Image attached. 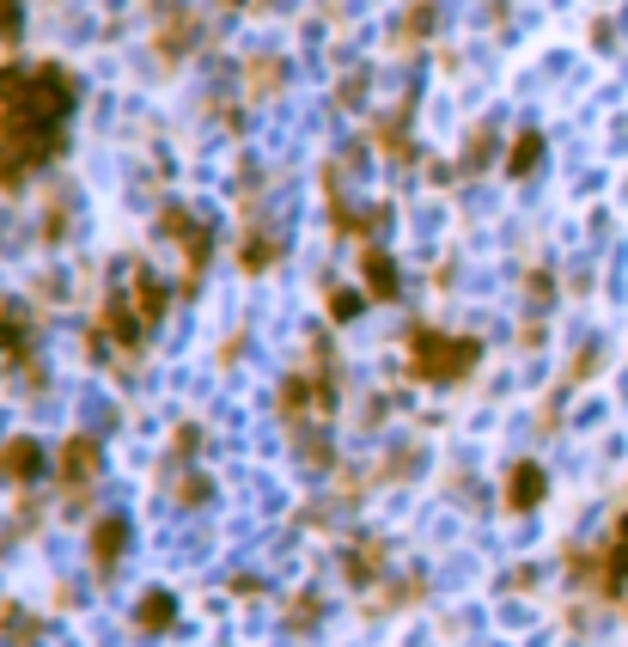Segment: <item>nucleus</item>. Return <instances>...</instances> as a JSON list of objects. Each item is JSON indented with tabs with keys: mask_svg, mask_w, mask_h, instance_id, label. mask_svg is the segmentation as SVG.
<instances>
[{
	"mask_svg": "<svg viewBox=\"0 0 628 647\" xmlns=\"http://www.w3.org/2000/svg\"><path fill=\"white\" fill-rule=\"evenodd\" d=\"M476 360H483L476 336H445L433 324L409 331V379H421V385H458L476 373Z\"/></svg>",
	"mask_w": 628,
	"mask_h": 647,
	"instance_id": "obj_1",
	"label": "nucleus"
},
{
	"mask_svg": "<svg viewBox=\"0 0 628 647\" xmlns=\"http://www.w3.org/2000/svg\"><path fill=\"white\" fill-rule=\"evenodd\" d=\"M98 464H105V446H98V434H74L62 446V459H55V476H62L67 489H86L98 476Z\"/></svg>",
	"mask_w": 628,
	"mask_h": 647,
	"instance_id": "obj_2",
	"label": "nucleus"
},
{
	"mask_svg": "<svg viewBox=\"0 0 628 647\" xmlns=\"http://www.w3.org/2000/svg\"><path fill=\"white\" fill-rule=\"evenodd\" d=\"M543 495H550V471L543 464H512V476H507V507L512 514H531V507H543Z\"/></svg>",
	"mask_w": 628,
	"mask_h": 647,
	"instance_id": "obj_3",
	"label": "nucleus"
},
{
	"mask_svg": "<svg viewBox=\"0 0 628 647\" xmlns=\"http://www.w3.org/2000/svg\"><path fill=\"white\" fill-rule=\"evenodd\" d=\"M0 476H7V483H19V489H25V483H37V476H43V446L31 434L7 440V446H0Z\"/></svg>",
	"mask_w": 628,
	"mask_h": 647,
	"instance_id": "obj_4",
	"label": "nucleus"
},
{
	"mask_svg": "<svg viewBox=\"0 0 628 647\" xmlns=\"http://www.w3.org/2000/svg\"><path fill=\"white\" fill-rule=\"evenodd\" d=\"M98 324H105V336H110L117 348H141V343H147V317L129 312L122 300H105V317H98Z\"/></svg>",
	"mask_w": 628,
	"mask_h": 647,
	"instance_id": "obj_5",
	"label": "nucleus"
},
{
	"mask_svg": "<svg viewBox=\"0 0 628 647\" xmlns=\"http://www.w3.org/2000/svg\"><path fill=\"white\" fill-rule=\"evenodd\" d=\"M122 550H129V519H98V531H93V562H98V574H117Z\"/></svg>",
	"mask_w": 628,
	"mask_h": 647,
	"instance_id": "obj_6",
	"label": "nucleus"
},
{
	"mask_svg": "<svg viewBox=\"0 0 628 647\" xmlns=\"http://www.w3.org/2000/svg\"><path fill=\"white\" fill-rule=\"evenodd\" d=\"M360 276H367V293H372V300H397V293H403V281H397L391 251H379V245H372V251L360 257Z\"/></svg>",
	"mask_w": 628,
	"mask_h": 647,
	"instance_id": "obj_7",
	"label": "nucleus"
},
{
	"mask_svg": "<svg viewBox=\"0 0 628 647\" xmlns=\"http://www.w3.org/2000/svg\"><path fill=\"white\" fill-rule=\"evenodd\" d=\"M134 312L147 317V331L165 317V281H159L153 269H134Z\"/></svg>",
	"mask_w": 628,
	"mask_h": 647,
	"instance_id": "obj_8",
	"label": "nucleus"
},
{
	"mask_svg": "<svg viewBox=\"0 0 628 647\" xmlns=\"http://www.w3.org/2000/svg\"><path fill=\"white\" fill-rule=\"evenodd\" d=\"M537 165H543V134L524 129L519 141H512V153H507V177H519V184H524V177H531Z\"/></svg>",
	"mask_w": 628,
	"mask_h": 647,
	"instance_id": "obj_9",
	"label": "nucleus"
},
{
	"mask_svg": "<svg viewBox=\"0 0 628 647\" xmlns=\"http://www.w3.org/2000/svg\"><path fill=\"white\" fill-rule=\"evenodd\" d=\"M275 257H281V238H275V233H250V238H245V269H250V276L275 269Z\"/></svg>",
	"mask_w": 628,
	"mask_h": 647,
	"instance_id": "obj_10",
	"label": "nucleus"
},
{
	"mask_svg": "<svg viewBox=\"0 0 628 647\" xmlns=\"http://www.w3.org/2000/svg\"><path fill=\"white\" fill-rule=\"evenodd\" d=\"M342 562H348V569H342V574H348V581H360V586H367V581H379V562H385V550H379V543H360V550H348V556H342Z\"/></svg>",
	"mask_w": 628,
	"mask_h": 647,
	"instance_id": "obj_11",
	"label": "nucleus"
},
{
	"mask_svg": "<svg viewBox=\"0 0 628 647\" xmlns=\"http://www.w3.org/2000/svg\"><path fill=\"white\" fill-rule=\"evenodd\" d=\"M134 617H141V629H171V623H177V599H171V593H147Z\"/></svg>",
	"mask_w": 628,
	"mask_h": 647,
	"instance_id": "obj_12",
	"label": "nucleus"
},
{
	"mask_svg": "<svg viewBox=\"0 0 628 647\" xmlns=\"http://www.w3.org/2000/svg\"><path fill=\"white\" fill-rule=\"evenodd\" d=\"M622 586H628V538L616 543L610 556H604V574H598V593H604V599H616Z\"/></svg>",
	"mask_w": 628,
	"mask_h": 647,
	"instance_id": "obj_13",
	"label": "nucleus"
},
{
	"mask_svg": "<svg viewBox=\"0 0 628 647\" xmlns=\"http://www.w3.org/2000/svg\"><path fill=\"white\" fill-rule=\"evenodd\" d=\"M281 79H288V62H275V55L250 62V93H275Z\"/></svg>",
	"mask_w": 628,
	"mask_h": 647,
	"instance_id": "obj_14",
	"label": "nucleus"
},
{
	"mask_svg": "<svg viewBox=\"0 0 628 647\" xmlns=\"http://www.w3.org/2000/svg\"><path fill=\"white\" fill-rule=\"evenodd\" d=\"M427 25H433V0H415L409 19L397 25V43H421V37H427Z\"/></svg>",
	"mask_w": 628,
	"mask_h": 647,
	"instance_id": "obj_15",
	"label": "nucleus"
},
{
	"mask_svg": "<svg viewBox=\"0 0 628 647\" xmlns=\"http://www.w3.org/2000/svg\"><path fill=\"white\" fill-rule=\"evenodd\" d=\"M488 159H495V129H476L470 134V153H464V172H483Z\"/></svg>",
	"mask_w": 628,
	"mask_h": 647,
	"instance_id": "obj_16",
	"label": "nucleus"
},
{
	"mask_svg": "<svg viewBox=\"0 0 628 647\" xmlns=\"http://www.w3.org/2000/svg\"><path fill=\"white\" fill-rule=\"evenodd\" d=\"M25 86H31V67H0V105L25 98Z\"/></svg>",
	"mask_w": 628,
	"mask_h": 647,
	"instance_id": "obj_17",
	"label": "nucleus"
},
{
	"mask_svg": "<svg viewBox=\"0 0 628 647\" xmlns=\"http://www.w3.org/2000/svg\"><path fill=\"white\" fill-rule=\"evenodd\" d=\"M19 31H25V7H19V0H0V43H19Z\"/></svg>",
	"mask_w": 628,
	"mask_h": 647,
	"instance_id": "obj_18",
	"label": "nucleus"
},
{
	"mask_svg": "<svg viewBox=\"0 0 628 647\" xmlns=\"http://www.w3.org/2000/svg\"><path fill=\"white\" fill-rule=\"evenodd\" d=\"M329 317H336V324L360 317V293H354V288H336V293H329Z\"/></svg>",
	"mask_w": 628,
	"mask_h": 647,
	"instance_id": "obj_19",
	"label": "nucleus"
},
{
	"mask_svg": "<svg viewBox=\"0 0 628 647\" xmlns=\"http://www.w3.org/2000/svg\"><path fill=\"white\" fill-rule=\"evenodd\" d=\"M171 446H177V459H190V452H202V428H196V422H184V428H177V440H171Z\"/></svg>",
	"mask_w": 628,
	"mask_h": 647,
	"instance_id": "obj_20",
	"label": "nucleus"
},
{
	"mask_svg": "<svg viewBox=\"0 0 628 647\" xmlns=\"http://www.w3.org/2000/svg\"><path fill=\"white\" fill-rule=\"evenodd\" d=\"M317 611H324L317 599H300V605H293V629H312V623H317Z\"/></svg>",
	"mask_w": 628,
	"mask_h": 647,
	"instance_id": "obj_21",
	"label": "nucleus"
},
{
	"mask_svg": "<svg viewBox=\"0 0 628 647\" xmlns=\"http://www.w3.org/2000/svg\"><path fill=\"white\" fill-rule=\"evenodd\" d=\"M622 538H628V514H622Z\"/></svg>",
	"mask_w": 628,
	"mask_h": 647,
	"instance_id": "obj_22",
	"label": "nucleus"
}]
</instances>
